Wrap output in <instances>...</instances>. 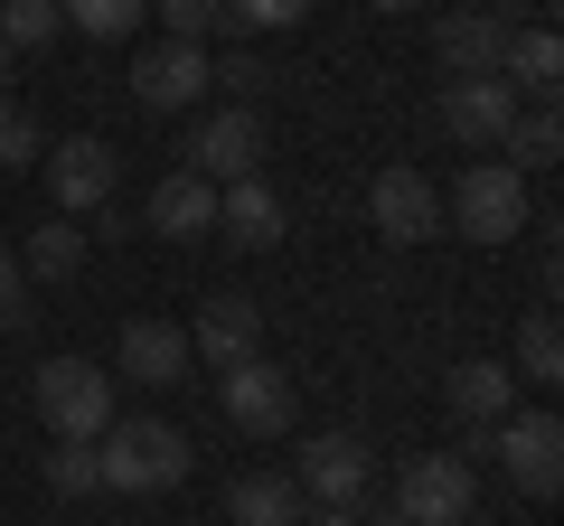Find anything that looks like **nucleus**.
Returning a JSON list of instances; mask_svg holds the SVG:
<instances>
[{
  "label": "nucleus",
  "mask_w": 564,
  "mask_h": 526,
  "mask_svg": "<svg viewBox=\"0 0 564 526\" xmlns=\"http://www.w3.org/2000/svg\"><path fill=\"white\" fill-rule=\"evenodd\" d=\"M95 470H104V489H122V498H161V489L188 480V432L161 424V414H132V424L113 414L104 442H95Z\"/></svg>",
  "instance_id": "obj_1"
},
{
  "label": "nucleus",
  "mask_w": 564,
  "mask_h": 526,
  "mask_svg": "<svg viewBox=\"0 0 564 526\" xmlns=\"http://www.w3.org/2000/svg\"><path fill=\"white\" fill-rule=\"evenodd\" d=\"M462 451H489L499 461V480L518 489V498H555L564 489V424L555 414H508V424H480V432H462Z\"/></svg>",
  "instance_id": "obj_2"
},
{
  "label": "nucleus",
  "mask_w": 564,
  "mask_h": 526,
  "mask_svg": "<svg viewBox=\"0 0 564 526\" xmlns=\"http://www.w3.org/2000/svg\"><path fill=\"white\" fill-rule=\"evenodd\" d=\"M470 507H480V470H470V451H414V461L395 470V507H386V526H462Z\"/></svg>",
  "instance_id": "obj_3"
},
{
  "label": "nucleus",
  "mask_w": 564,
  "mask_h": 526,
  "mask_svg": "<svg viewBox=\"0 0 564 526\" xmlns=\"http://www.w3.org/2000/svg\"><path fill=\"white\" fill-rule=\"evenodd\" d=\"M443 226L470 235V244H518L527 235V179L508 161H470L443 198Z\"/></svg>",
  "instance_id": "obj_4"
},
{
  "label": "nucleus",
  "mask_w": 564,
  "mask_h": 526,
  "mask_svg": "<svg viewBox=\"0 0 564 526\" xmlns=\"http://www.w3.org/2000/svg\"><path fill=\"white\" fill-rule=\"evenodd\" d=\"M29 395H39V424L57 442H104V424H113V376L95 358H47Z\"/></svg>",
  "instance_id": "obj_5"
},
{
  "label": "nucleus",
  "mask_w": 564,
  "mask_h": 526,
  "mask_svg": "<svg viewBox=\"0 0 564 526\" xmlns=\"http://www.w3.org/2000/svg\"><path fill=\"white\" fill-rule=\"evenodd\" d=\"M180 169L207 179V188L254 179V169H263V113H254V103H217V113H198V132L180 142Z\"/></svg>",
  "instance_id": "obj_6"
},
{
  "label": "nucleus",
  "mask_w": 564,
  "mask_h": 526,
  "mask_svg": "<svg viewBox=\"0 0 564 526\" xmlns=\"http://www.w3.org/2000/svg\"><path fill=\"white\" fill-rule=\"evenodd\" d=\"M39 169H47V207H57V217H104L113 188H122L113 142H95V132H66L57 151H39Z\"/></svg>",
  "instance_id": "obj_7"
},
{
  "label": "nucleus",
  "mask_w": 564,
  "mask_h": 526,
  "mask_svg": "<svg viewBox=\"0 0 564 526\" xmlns=\"http://www.w3.org/2000/svg\"><path fill=\"white\" fill-rule=\"evenodd\" d=\"M217 405H226V424H236V432L282 442V432L302 424V385L282 376L273 358H245V366H226V376H217Z\"/></svg>",
  "instance_id": "obj_8"
},
{
  "label": "nucleus",
  "mask_w": 564,
  "mask_h": 526,
  "mask_svg": "<svg viewBox=\"0 0 564 526\" xmlns=\"http://www.w3.org/2000/svg\"><path fill=\"white\" fill-rule=\"evenodd\" d=\"M188 358H198L207 376L263 358V302H254V292H207L198 320H188Z\"/></svg>",
  "instance_id": "obj_9"
},
{
  "label": "nucleus",
  "mask_w": 564,
  "mask_h": 526,
  "mask_svg": "<svg viewBox=\"0 0 564 526\" xmlns=\"http://www.w3.org/2000/svg\"><path fill=\"white\" fill-rule=\"evenodd\" d=\"M292 489L311 507H367V442L358 432H311L292 451Z\"/></svg>",
  "instance_id": "obj_10"
},
{
  "label": "nucleus",
  "mask_w": 564,
  "mask_h": 526,
  "mask_svg": "<svg viewBox=\"0 0 564 526\" xmlns=\"http://www.w3.org/2000/svg\"><path fill=\"white\" fill-rule=\"evenodd\" d=\"M518 113H527V103L508 95L499 76H452V85H443V103H433V122H443L462 151H499Z\"/></svg>",
  "instance_id": "obj_11"
},
{
  "label": "nucleus",
  "mask_w": 564,
  "mask_h": 526,
  "mask_svg": "<svg viewBox=\"0 0 564 526\" xmlns=\"http://www.w3.org/2000/svg\"><path fill=\"white\" fill-rule=\"evenodd\" d=\"M367 226H377L386 244H433V235H443V188L423 179V169H377V188H367Z\"/></svg>",
  "instance_id": "obj_12"
},
{
  "label": "nucleus",
  "mask_w": 564,
  "mask_h": 526,
  "mask_svg": "<svg viewBox=\"0 0 564 526\" xmlns=\"http://www.w3.org/2000/svg\"><path fill=\"white\" fill-rule=\"evenodd\" d=\"M132 103H151V113H188V103H207V47L188 39H161L132 57Z\"/></svg>",
  "instance_id": "obj_13"
},
{
  "label": "nucleus",
  "mask_w": 564,
  "mask_h": 526,
  "mask_svg": "<svg viewBox=\"0 0 564 526\" xmlns=\"http://www.w3.org/2000/svg\"><path fill=\"white\" fill-rule=\"evenodd\" d=\"M217 235L236 244V254H273V244L292 235V207H282V188L263 179V169H254V179H226V188H217Z\"/></svg>",
  "instance_id": "obj_14"
},
{
  "label": "nucleus",
  "mask_w": 564,
  "mask_h": 526,
  "mask_svg": "<svg viewBox=\"0 0 564 526\" xmlns=\"http://www.w3.org/2000/svg\"><path fill=\"white\" fill-rule=\"evenodd\" d=\"M113 366L132 385H188V329L180 320H122V339H113Z\"/></svg>",
  "instance_id": "obj_15"
},
{
  "label": "nucleus",
  "mask_w": 564,
  "mask_h": 526,
  "mask_svg": "<svg viewBox=\"0 0 564 526\" xmlns=\"http://www.w3.org/2000/svg\"><path fill=\"white\" fill-rule=\"evenodd\" d=\"M443 405H452V424H462V432L508 424V414H518V376H508V358H462L443 376Z\"/></svg>",
  "instance_id": "obj_16"
},
{
  "label": "nucleus",
  "mask_w": 564,
  "mask_h": 526,
  "mask_svg": "<svg viewBox=\"0 0 564 526\" xmlns=\"http://www.w3.org/2000/svg\"><path fill=\"white\" fill-rule=\"evenodd\" d=\"M433 57H443L452 76H499L508 10H452V20H433Z\"/></svg>",
  "instance_id": "obj_17"
},
{
  "label": "nucleus",
  "mask_w": 564,
  "mask_h": 526,
  "mask_svg": "<svg viewBox=\"0 0 564 526\" xmlns=\"http://www.w3.org/2000/svg\"><path fill=\"white\" fill-rule=\"evenodd\" d=\"M141 226H151L161 244H198V235H217V188L188 179V169H170V179L151 188V207H141Z\"/></svg>",
  "instance_id": "obj_18"
},
{
  "label": "nucleus",
  "mask_w": 564,
  "mask_h": 526,
  "mask_svg": "<svg viewBox=\"0 0 564 526\" xmlns=\"http://www.w3.org/2000/svg\"><path fill=\"white\" fill-rule=\"evenodd\" d=\"M499 85L508 95H536V103H555V85H564V47H555V29H508V57H499Z\"/></svg>",
  "instance_id": "obj_19"
},
{
  "label": "nucleus",
  "mask_w": 564,
  "mask_h": 526,
  "mask_svg": "<svg viewBox=\"0 0 564 526\" xmlns=\"http://www.w3.org/2000/svg\"><path fill=\"white\" fill-rule=\"evenodd\" d=\"M226 517L236 526H302L311 498L292 489V470H245V480L226 489Z\"/></svg>",
  "instance_id": "obj_20"
},
{
  "label": "nucleus",
  "mask_w": 564,
  "mask_h": 526,
  "mask_svg": "<svg viewBox=\"0 0 564 526\" xmlns=\"http://www.w3.org/2000/svg\"><path fill=\"white\" fill-rule=\"evenodd\" d=\"M20 273H29V283H66V273H85V226L47 207V226H39V235H29Z\"/></svg>",
  "instance_id": "obj_21"
},
{
  "label": "nucleus",
  "mask_w": 564,
  "mask_h": 526,
  "mask_svg": "<svg viewBox=\"0 0 564 526\" xmlns=\"http://www.w3.org/2000/svg\"><path fill=\"white\" fill-rule=\"evenodd\" d=\"M508 169H518V179H527V169H555L564 161V122H555V103H527V113L518 122H508Z\"/></svg>",
  "instance_id": "obj_22"
},
{
  "label": "nucleus",
  "mask_w": 564,
  "mask_h": 526,
  "mask_svg": "<svg viewBox=\"0 0 564 526\" xmlns=\"http://www.w3.org/2000/svg\"><path fill=\"white\" fill-rule=\"evenodd\" d=\"M518 385H564V329H555V310H527V320H518Z\"/></svg>",
  "instance_id": "obj_23"
},
{
  "label": "nucleus",
  "mask_w": 564,
  "mask_h": 526,
  "mask_svg": "<svg viewBox=\"0 0 564 526\" xmlns=\"http://www.w3.org/2000/svg\"><path fill=\"white\" fill-rule=\"evenodd\" d=\"M57 10H66L76 39H132V29L151 20V0H57Z\"/></svg>",
  "instance_id": "obj_24"
},
{
  "label": "nucleus",
  "mask_w": 564,
  "mask_h": 526,
  "mask_svg": "<svg viewBox=\"0 0 564 526\" xmlns=\"http://www.w3.org/2000/svg\"><path fill=\"white\" fill-rule=\"evenodd\" d=\"M57 29H66V10H57V0H0V47H10V57L47 47Z\"/></svg>",
  "instance_id": "obj_25"
},
{
  "label": "nucleus",
  "mask_w": 564,
  "mask_h": 526,
  "mask_svg": "<svg viewBox=\"0 0 564 526\" xmlns=\"http://www.w3.org/2000/svg\"><path fill=\"white\" fill-rule=\"evenodd\" d=\"M151 10H161V20H170V39H188V47H207V39H245L226 0H151Z\"/></svg>",
  "instance_id": "obj_26"
},
{
  "label": "nucleus",
  "mask_w": 564,
  "mask_h": 526,
  "mask_svg": "<svg viewBox=\"0 0 564 526\" xmlns=\"http://www.w3.org/2000/svg\"><path fill=\"white\" fill-rule=\"evenodd\" d=\"M207 85H226V103H254V113H263V95H273V66H263L254 47H226V57H207Z\"/></svg>",
  "instance_id": "obj_27"
},
{
  "label": "nucleus",
  "mask_w": 564,
  "mask_h": 526,
  "mask_svg": "<svg viewBox=\"0 0 564 526\" xmlns=\"http://www.w3.org/2000/svg\"><path fill=\"white\" fill-rule=\"evenodd\" d=\"M47 489H57V498H95V489H104L95 442H57V451H47Z\"/></svg>",
  "instance_id": "obj_28"
},
{
  "label": "nucleus",
  "mask_w": 564,
  "mask_h": 526,
  "mask_svg": "<svg viewBox=\"0 0 564 526\" xmlns=\"http://www.w3.org/2000/svg\"><path fill=\"white\" fill-rule=\"evenodd\" d=\"M39 113H29V103H10V95H0V169H29V161H39Z\"/></svg>",
  "instance_id": "obj_29"
},
{
  "label": "nucleus",
  "mask_w": 564,
  "mask_h": 526,
  "mask_svg": "<svg viewBox=\"0 0 564 526\" xmlns=\"http://www.w3.org/2000/svg\"><path fill=\"white\" fill-rule=\"evenodd\" d=\"M236 10V29H302L311 20V0H226Z\"/></svg>",
  "instance_id": "obj_30"
},
{
  "label": "nucleus",
  "mask_w": 564,
  "mask_h": 526,
  "mask_svg": "<svg viewBox=\"0 0 564 526\" xmlns=\"http://www.w3.org/2000/svg\"><path fill=\"white\" fill-rule=\"evenodd\" d=\"M29 320V273H20V254H0V329H20Z\"/></svg>",
  "instance_id": "obj_31"
},
{
  "label": "nucleus",
  "mask_w": 564,
  "mask_h": 526,
  "mask_svg": "<svg viewBox=\"0 0 564 526\" xmlns=\"http://www.w3.org/2000/svg\"><path fill=\"white\" fill-rule=\"evenodd\" d=\"M302 526H377V517H367V507H311Z\"/></svg>",
  "instance_id": "obj_32"
},
{
  "label": "nucleus",
  "mask_w": 564,
  "mask_h": 526,
  "mask_svg": "<svg viewBox=\"0 0 564 526\" xmlns=\"http://www.w3.org/2000/svg\"><path fill=\"white\" fill-rule=\"evenodd\" d=\"M367 10H386V20H395V10H423V0H367Z\"/></svg>",
  "instance_id": "obj_33"
},
{
  "label": "nucleus",
  "mask_w": 564,
  "mask_h": 526,
  "mask_svg": "<svg viewBox=\"0 0 564 526\" xmlns=\"http://www.w3.org/2000/svg\"><path fill=\"white\" fill-rule=\"evenodd\" d=\"M0 95H10V47H0Z\"/></svg>",
  "instance_id": "obj_34"
}]
</instances>
